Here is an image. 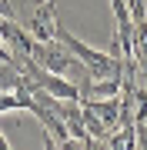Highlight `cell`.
Returning <instances> with one entry per match:
<instances>
[{
  "mask_svg": "<svg viewBox=\"0 0 147 150\" xmlns=\"http://www.w3.org/2000/svg\"><path fill=\"white\" fill-rule=\"evenodd\" d=\"M84 107H90L100 117V123L107 127V137L120 127V97H107V100H80Z\"/></svg>",
  "mask_w": 147,
  "mask_h": 150,
  "instance_id": "3",
  "label": "cell"
},
{
  "mask_svg": "<svg viewBox=\"0 0 147 150\" xmlns=\"http://www.w3.org/2000/svg\"><path fill=\"white\" fill-rule=\"evenodd\" d=\"M44 150H60V144H57V140L47 134V130H44Z\"/></svg>",
  "mask_w": 147,
  "mask_h": 150,
  "instance_id": "9",
  "label": "cell"
},
{
  "mask_svg": "<svg viewBox=\"0 0 147 150\" xmlns=\"http://www.w3.org/2000/svg\"><path fill=\"white\" fill-rule=\"evenodd\" d=\"M30 4V17H27V30L37 40H54L57 37V10L54 0H27Z\"/></svg>",
  "mask_w": 147,
  "mask_h": 150,
  "instance_id": "2",
  "label": "cell"
},
{
  "mask_svg": "<svg viewBox=\"0 0 147 150\" xmlns=\"http://www.w3.org/2000/svg\"><path fill=\"white\" fill-rule=\"evenodd\" d=\"M104 144H107V150H134L137 147V123H131V127H117Z\"/></svg>",
  "mask_w": 147,
  "mask_h": 150,
  "instance_id": "5",
  "label": "cell"
},
{
  "mask_svg": "<svg viewBox=\"0 0 147 150\" xmlns=\"http://www.w3.org/2000/svg\"><path fill=\"white\" fill-rule=\"evenodd\" d=\"M80 113H84V127H87L90 140H107V127L100 123V117H97V113H94L90 107H84V103H80Z\"/></svg>",
  "mask_w": 147,
  "mask_h": 150,
  "instance_id": "6",
  "label": "cell"
},
{
  "mask_svg": "<svg viewBox=\"0 0 147 150\" xmlns=\"http://www.w3.org/2000/svg\"><path fill=\"white\" fill-rule=\"evenodd\" d=\"M60 150H87V140H77V137H67V140H60Z\"/></svg>",
  "mask_w": 147,
  "mask_h": 150,
  "instance_id": "7",
  "label": "cell"
},
{
  "mask_svg": "<svg viewBox=\"0 0 147 150\" xmlns=\"http://www.w3.org/2000/svg\"><path fill=\"white\" fill-rule=\"evenodd\" d=\"M0 150H13V147H10V140L4 137V127H0Z\"/></svg>",
  "mask_w": 147,
  "mask_h": 150,
  "instance_id": "10",
  "label": "cell"
},
{
  "mask_svg": "<svg viewBox=\"0 0 147 150\" xmlns=\"http://www.w3.org/2000/svg\"><path fill=\"white\" fill-rule=\"evenodd\" d=\"M134 150H147V123H137V147Z\"/></svg>",
  "mask_w": 147,
  "mask_h": 150,
  "instance_id": "8",
  "label": "cell"
},
{
  "mask_svg": "<svg viewBox=\"0 0 147 150\" xmlns=\"http://www.w3.org/2000/svg\"><path fill=\"white\" fill-rule=\"evenodd\" d=\"M30 60H33V64H40L44 70H54V74H64V77L70 74L74 64H77V57H74L57 37H54V40H37V37H33Z\"/></svg>",
  "mask_w": 147,
  "mask_h": 150,
  "instance_id": "1",
  "label": "cell"
},
{
  "mask_svg": "<svg viewBox=\"0 0 147 150\" xmlns=\"http://www.w3.org/2000/svg\"><path fill=\"white\" fill-rule=\"evenodd\" d=\"M120 87H124V77H100V80L90 83V90L84 100H107V97H120Z\"/></svg>",
  "mask_w": 147,
  "mask_h": 150,
  "instance_id": "4",
  "label": "cell"
}]
</instances>
